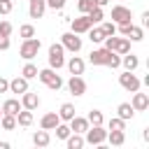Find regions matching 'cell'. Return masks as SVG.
Returning a JSON list of instances; mask_svg holds the SVG:
<instances>
[{"instance_id": "1", "label": "cell", "mask_w": 149, "mask_h": 149, "mask_svg": "<svg viewBox=\"0 0 149 149\" xmlns=\"http://www.w3.org/2000/svg\"><path fill=\"white\" fill-rule=\"evenodd\" d=\"M40 49H42L40 37H28V40L21 42V47H19V56H21L23 61H33V58L40 54Z\"/></svg>"}, {"instance_id": "2", "label": "cell", "mask_w": 149, "mask_h": 149, "mask_svg": "<svg viewBox=\"0 0 149 149\" xmlns=\"http://www.w3.org/2000/svg\"><path fill=\"white\" fill-rule=\"evenodd\" d=\"M49 68H54L56 72L61 70V68H65V49H63V44L61 42H54V44H49Z\"/></svg>"}, {"instance_id": "3", "label": "cell", "mask_w": 149, "mask_h": 149, "mask_svg": "<svg viewBox=\"0 0 149 149\" xmlns=\"http://www.w3.org/2000/svg\"><path fill=\"white\" fill-rule=\"evenodd\" d=\"M116 33H119L121 37H128L130 42H142V40H144V28H142V26H135L133 21L116 26Z\"/></svg>"}, {"instance_id": "4", "label": "cell", "mask_w": 149, "mask_h": 149, "mask_svg": "<svg viewBox=\"0 0 149 149\" xmlns=\"http://www.w3.org/2000/svg\"><path fill=\"white\" fill-rule=\"evenodd\" d=\"M37 79H40L44 86H49L51 91H58V88L63 86V79L56 74V70H54V68H44V70H37Z\"/></svg>"}, {"instance_id": "5", "label": "cell", "mask_w": 149, "mask_h": 149, "mask_svg": "<svg viewBox=\"0 0 149 149\" xmlns=\"http://www.w3.org/2000/svg\"><path fill=\"white\" fill-rule=\"evenodd\" d=\"M107 140V130L102 126H88L86 133H84V142L86 144H95V147H102Z\"/></svg>"}, {"instance_id": "6", "label": "cell", "mask_w": 149, "mask_h": 149, "mask_svg": "<svg viewBox=\"0 0 149 149\" xmlns=\"http://www.w3.org/2000/svg\"><path fill=\"white\" fill-rule=\"evenodd\" d=\"M119 84H121V88L128 91V93H135V91H140V86H142L140 77H137L135 72H130V70H123V72L119 74Z\"/></svg>"}, {"instance_id": "7", "label": "cell", "mask_w": 149, "mask_h": 149, "mask_svg": "<svg viewBox=\"0 0 149 149\" xmlns=\"http://www.w3.org/2000/svg\"><path fill=\"white\" fill-rule=\"evenodd\" d=\"M61 44H63V49H65V51H70V54H79V51H81V47H84L81 37H79L77 33H72V30L61 35Z\"/></svg>"}, {"instance_id": "8", "label": "cell", "mask_w": 149, "mask_h": 149, "mask_svg": "<svg viewBox=\"0 0 149 149\" xmlns=\"http://www.w3.org/2000/svg\"><path fill=\"white\" fill-rule=\"evenodd\" d=\"M130 19H133V14H130L128 7H123V5H114V7H112V21H114L116 26L130 23Z\"/></svg>"}, {"instance_id": "9", "label": "cell", "mask_w": 149, "mask_h": 149, "mask_svg": "<svg viewBox=\"0 0 149 149\" xmlns=\"http://www.w3.org/2000/svg\"><path fill=\"white\" fill-rule=\"evenodd\" d=\"M68 91L72 93V95H84L86 93V81L81 79V74H72L70 79H68Z\"/></svg>"}, {"instance_id": "10", "label": "cell", "mask_w": 149, "mask_h": 149, "mask_svg": "<svg viewBox=\"0 0 149 149\" xmlns=\"http://www.w3.org/2000/svg\"><path fill=\"white\" fill-rule=\"evenodd\" d=\"M91 26H93V23H91V19H88L86 14H81V16H77V19H72V21H70V30H72V33H77V35H84Z\"/></svg>"}, {"instance_id": "11", "label": "cell", "mask_w": 149, "mask_h": 149, "mask_svg": "<svg viewBox=\"0 0 149 149\" xmlns=\"http://www.w3.org/2000/svg\"><path fill=\"white\" fill-rule=\"evenodd\" d=\"M47 12V0H28V16L30 19H42Z\"/></svg>"}, {"instance_id": "12", "label": "cell", "mask_w": 149, "mask_h": 149, "mask_svg": "<svg viewBox=\"0 0 149 149\" xmlns=\"http://www.w3.org/2000/svg\"><path fill=\"white\" fill-rule=\"evenodd\" d=\"M21 107H23V109L35 112V109L40 107V95H37V93H30V91L21 93Z\"/></svg>"}, {"instance_id": "13", "label": "cell", "mask_w": 149, "mask_h": 149, "mask_svg": "<svg viewBox=\"0 0 149 149\" xmlns=\"http://www.w3.org/2000/svg\"><path fill=\"white\" fill-rule=\"evenodd\" d=\"M68 126H70V130H72V133H81V135H84V133H86V128H88L91 123H88V119H86V116H77V114H74V116L68 121Z\"/></svg>"}, {"instance_id": "14", "label": "cell", "mask_w": 149, "mask_h": 149, "mask_svg": "<svg viewBox=\"0 0 149 149\" xmlns=\"http://www.w3.org/2000/svg\"><path fill=\"white\" fill-rule=\"evenodd\" d=\"M28 91V79L26 77H14V79H9V93H16V95H21V93H26Z\"/></svg>"}, {"instance_id": "15", "label": "cell", "mask_w": 149, "mask_h": 149, "mask_svg": "<svg viewBox=\"0 0 149 149\" xmlns=\"http://www.w3.org/2000/svg\"><path fill=\"white\" fill-rule=\"evenodd\" d=\"M130 105H133V109H135V112H144V109L149 107V95H147V93H140V91H135V93H133V100H130Z\"/></svg>"}, {"instance_id": "16", "label": "cell", "mask_w": 149, "mask_h": 149, "mask_svg": "<svg viewBox=\"0 0 149 149\" xmlns=\"http://www.w3.org/2000/svg\"><path fill=\"white\" fill-rule=\"evenodd\" d=\"M65 68L70 70V74H84V68H86V63H84V58H79V56H72L70 61H65Z\"/></svg>"}, {"instance_id": "17", "label": "cell", "mask_w": 149, "mask_h": 149, "mask_svg": "<svg viewBox=\"0 0 149 149\" xmlns=\"http://www.w3.org/2000/svg\"><path fill=\"white\" fill-rule=\"evenodd\" d=\"M58 123H61V119H58L56 112H47V114L40 119V128H44V130H54Z\"/></svg>"}, {"instance_id": "18", "label": "cell", "mask_w": 149, "mask_h": 149, "mask_svg": "<svg viewBox=\"0 0 149 149\" xmlns=\"http://www.w3.org/2000/svg\"><path fill=\"white\" fill-rule=\"evenodd\" d=\"M121 68H123V70L135 72V70L140 68V58H137L135 54H130V51H128V54H123V56H121Z\"/></svg>"}, {"instance_id": "19", "label": "cell", "mask_w": 149, "mask_h": 149, "mask_svg": "<svg viewBox=\"0 0 149 149\" xmlns=\"http://www.w3.org/2000/svg\"><path fill=\"white\" fill-rule=\"evenodd\" d=\"M33 144H35V147H49V144H51L49 130H44V128L35 130V133H33Z\"/></svg>"}, {"instance_id": "20", "label": "cell", "mask_w": 149, "mask_h": 149, "mask_svg": "<svg viewBox=\"0 0 149 149\" xmlns=\"http://www.w3.org/2000/svg\"><path fill=\"white\" fill-rule=\"evenodd\" d=\"M0 107H2V114H14V116H16L19 109H21V100H19V98H7Z\"/></svg>"}, {"instance_id": "21", "label": "cell", "mask_w": 149, "mask_h": 149, "mask_svg": "<svg viewBox=\"0 0 149 149\" xmlns=\"http://www.w3.org/2000/svg\"><path fill=\"white\" fill-rule=\"evenodd\" d=\"M63 142H65V147H68V149H81V147L86 144L81 133H70V135H68Z\"/></svg>"}, {"instance_id": "22", "label": "cell", "mask_w": 149, "mask_h": 149, "mask_svg": "<svg viewBox=\"0 0 149 149\" xmlns=\"http://www.w3.org/2000/svg\"><path fill=\"white\" fill-rule=\"evenodd\" d=\"M74 112H77V109H74V105H72V102H63V105L58 107V112H56V114H58V119H61V121H65V123H68V121L74 116Z\"/></svg>"}, {"instance_id": "23", "label": "cell", "mask_w": 149, "mask_h": 149, "mask_svg": "<svg viewBox=\"0 0 149 149\" xmlns=\"http://www.w3.org/2000/svg\"><path fill=\"white\" fill-rule=\"evenodd\" d=\"M33 121H35L33 112L21 107V109H19V114H16V126H23V128H28V126H33Z\"/></svg>"}, {"instance_id": "24", "label": "cell", "mask_w": 149, "mask_h": 149, "mask_svg": "<svg viewBox=\"0 0 149 149\" xmlns=\"http://www.w3.org/2000/svg\"><path fill=\"white\" fill-rule=\"evenodd\" d=\"M105 142H109L112 147H123L126 133H123V130H107V140H105Z\"/></svg>"}, {"instance_id": "25", "label": "cell", "mask_w": 149, "mask_h": 149, "mask_svg": "<svg viewBox=\"0 0 149 149\" xmlns=\"http://www.w3.org/2000/svg\"><path fill=\"white\" fill-rule=\"evenodd\" d=\"M116 116H121L123 121H130V119L135 116L133 105H130V102H119V107H116Z\"/></svg>"}, {"instance_id": "26", "label": "cell", "mask_w": 149, "mask_h": 149, "mask_svg": "<svg viewBox=\"0 0 149 149\" xmlns=\"http://www.w3.org/2000/svg\"><path fill=\"white\" fill-rule=\"evenodd\" d=\"M86 35H88V40H91L93 44H100V42L105 40V33H102V28H100V26H95V23H93V26L86 30Z\"/></svg>"}, {"instance_id": "27", "label": "cell", "mask_w": 149, "mask_h": 149, "mask_svg": "<svg viewBox=\"0 0 149 149\" xmlns=\"http://www.w3.org/2000/svg\"><path fill=\"white\" fill-rule=\"evenodd\" d=\"M0 128L14 130V128H16V116H14V114H2V116H0Z\"/></svg>"}, {"instance_id": "28", "label": "cell", "mask_w": 149, "mask_h": 149, "mask_svg": "<svg viewBox=\"0 0 149 149\" xmlns=\"http://www.w3.org/2000/svg\"><path fill=\"white\" fill-rule=\"evenodd\" d=\"M86 119H88V123H91V126H102V123H105V116H102V112H100V109H91Z\"/></svg>"}, {"instance_id": "29", "label": "cell", "mask_w": 149, "mask_h": 149, "mask_svg": "<svg viewBox=\"0 0 149 149\" xmlns=\"http://www.w3.org/2000/svg\"><path fill=\"white\" fill-rule=\"evenodd\" d=\"M86 16H88V19H91V23H100V21H102V19H105V9H102V7H98V5H95V7H93V9H91V12H88V14H86Z\"/></svg>"}, {"instance_id": "30", "label": "cell", "mask_w": 149, "mask_h": 149, "mask_svg": "<svg viewBox=\"0 0 149 149\" xmlns=\"http://www.w3.org/2000/svg\"><path fill=\"white\" fill-rule=\"evenodd\" d=\"M21 77H26L28 81H30V79H35V77H37V65H33V63L28 61V63L23 65V70H21Z\"/></svg>"}, {"instance_id": "31", "label": "cell", "mask_w": 149, "mask_h": 149, "mask_svg": "<svg viewBox=\"0 0 149 149\" xmlns=\"http://www.w3.org/2000/svg\"><path fill=\"white\" fill-rule=\"evenodd\" d=\"M107 128H109V130H126V121H123L121 116H112V119L107 121Z\"/></svg>"}, {"instance_id": "32", "label": "cell", "mask_w": 149, "mask_h": 149, "mask_svg": "<svg viewBox=\"0 0 149 149\" xmlns=\"http://www.w3.org/2000/svg\"><path fill=\"white\" fill-rule=\"evenodd\" d=\"M19 35H21L23 40L35 37V26H33V23H23V26H19Z\"/></svg>"}, {"instance_id": "33", "label": "cell", "mask_w": 149, "mask_h": 149, "mask_svg": "<svg viewBox=\"0 0 149 149\" xmlns=\"http://www.w3.org/2000/svg\"><path fill=\"white\" fill-rule=\"evenodd\" d=\"M54 130H56V137H58V140H65V137H68V135L72 133V130H70V126H68L65 121H61V123H58V126H56Z\"/></svg>"}, {"instance_id": "34", "label": "cell", "mask_w": 149, "mask_h": 149, "mask_svg": "<svg viewBox=\"0 0 149 149\" xmlns=\"http://www.w3.org/2000/svg\"><path fill=\"white\" fill-rule=\"evenodd\" d=\"M93 7H95L93 0H77V9H79V14H88Z\"/></svg>"}, {"instance_id": "35", "label": "cell", "mask_w": 149, "mask_h": 149, "mask_svg": "<svg viewBox=\"0 0 149 149\" xmlns=\"http://www.w3.org/2000/svg\"><path fill=\"white\" fill-rule=\"evenodd\" d=\"M100 28H102L105 37H107V35H116V23H114V21H100Z\"/></svg>"}, {"instance_id": "36", "label": "cell", "mask_w": 149, "mask_h": 149, "mask_svg": "<svg viewBox=\"0 0 149 149\" xmlns=\"http://www.w3.org/2000/svg\"><path fill=\"white\" fill-rule=\"evenodd\" d=\"M14 33V26L9 23V21H0V35H5V37H9Z\"/></svg>"}, {"instance_id": "37", "label": "cell", "mask_w": 149, "mask_h": 149, "mask_svg": "<svg viewBox=\"0 0 149 149\" xmlns=\"http://www.w3.org/2000/svg\"><path fill=\"white\" fill-rule=\"evenodd\" d=\"M12 9H14V2H12V0H0V14H2V16L9 14Z\"/></svg>"}, {"instance_id": "38", "label": "cell", "mask_w": 149, "mask_h": 149, "mask_svg": "<svg viewBox=\"0 0 149 149\" xmlns=\"http://www.w3.org/2000/svg\"><path fill=\"white\" fill-rule=\"evenodd\" d=\"M47 7L54 9V12H56V9H63V7H65V0H47Z\"/></svg>"}, {"instance_id": "39", "label": "cell", "mask_w": 149, "mask_h": 149, "mask_svg": "<svg viewBox=\"0 0 149 149\" xmlns=\"http://www.w3.org/2000/svg\"><path fill=\"white\" fill-rule=\"evenodd\" d=\"M9 47H12V40L5 37V35H0V51H7Z\"/></svg>"}, {"instance_id": "40", "label": "cell", "mask_w": 149, "mask_h": 149, "mask_svg": "<svg viewBox=\"0 0 149 149\" xmlns=\"http://www.w3.org/2000/svg\"><path fill=\"white\" fill-rule=\"evenodd\" d=\"M0 93H9V79L0 77Z\"/></svg>"}, {"instance_id": "41", "label": "cell", "mask_w": 149, "mask_h": 149, "mask_svg": "<svg viewBox=\"0 0 149 149\" xmlns=\"http://www.w3.org/2000/svg\"><path fill=\"white\" fill-rule=\"evenodd\" d=\"M140 19H142V28H144V26H149V12H142V16H140Z\"/></svg>"}, {"instance_id": "42", "label": "cell", "mask_w": 149, "mask_h": 149, "mask_svg": "<svg viewBox=\"0 0 149 149\" xmlns=\"http://www.w3.org/2000/svg\"><path fill=\"white\" fill-rule=\"evenodd\" d=\"M142 140H144V142H149V128H144V130H142Z\"/></svg>"}, {"instance_id": "43", "label": "cell", "mask_w": 149, "mask_h": 149, "mask_svg": "<svg viewBox=\"0 0 149 149\" xmlns=\"http://www.w3.org/2000/svg\"><path fill=\"white\" fill-rule=\"evenodd\" d=\"M93 2H95V5H98V7H105V5H107V2H109V0H93Z\"/></svg>"}, {"instance_id": "44", "label": "cell", "mask_w": 149, "mask_h": 149, "mask_svg": "<svg viewBox=\"0 0 149 149\" xmlns=\"http://www.w3.org/2000/svg\"><path fill=\"white\" fill-rule=\"evenodd\" d=\"M0 149H9V142H0Z\"/></svg>"}, {"instance_id": "45", "label": "cell", "mask_w": 149, "mask_h": 149, "mask_svg": "<svg viewBox=\"0 0 149 149\" xmlns=\"http://www.w3.org/2000/svg\"><path fill=\"white\" fill-rule=\"evenodd\" d=\"M0 116H2V107H0Z\"/></svg>"}, {"instance_id": "46", "label": "cell", "mask_w": 149, "mask_h": 149, "mask_svg": "<svg viewBox=\"0 0 149 149\" xmlns=\"http://www.w3.org/2000/svg\"><path fill=\"white\" fill-rule=\"evenodd\" d=\"M12 2H16V0H12Z\"/></svg>"}]
</instances>
